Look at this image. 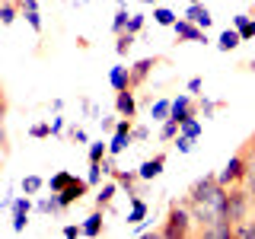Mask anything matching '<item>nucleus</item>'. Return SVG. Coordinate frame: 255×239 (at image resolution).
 Instances as JSON below:
<instances>
[{
    "label": "nucleus",
    "mask_w": 255,
    "mask_h": 239,
    "mask_svg": "<svg viewBox=\"0 0 255 239\" xmlns=\"http://www.w3.org/2000/svg\"><path fill=\"white\" fill-rule=\"evenodd\" d=\"M227 195H230V188L217 179V172H207L188 185L182 201L188 204L191 217H195V236H207V230L230 223L227 220Z\"/></svg>",
    "instance_id": "1"
},
{
    "label": "nucleus",
    "mask_w": 255,
    "mask_h": 239,
    "mask_svg": "<svg viewBox=\"0 0 255 239\" xmlns=\"http://www.w3.org/2000/svg\"><path fill=\"white\" fill-rule=\"evenodd\" d=\"M153 236H159V239H185V236H195V217H191L188 204L185 201H172L169 211H166V220L153 230Z\"/></svg>",
    "instance_id": "2"
},
{
    "label": "nucleus",
    "mask_w": 255,
    "mask_h": 239,
    "mask_svg": "<svg viewBox=\"0 0 255 239\" xmlns=\"http://www.w3.org/2000/svg\"><path fill=\"white\" fill-rule=\"evenodd\" d=\"M252 214H255V201H252L249 188H246V185H233L230 195H227V220L236 227V223L249 220Z\"/></svg>",
    "instance_id": "3"
},
{
    "label": "nucleus",
    "mask_w": 255,
    "mask_h": 239,
    "mask_svg": "<svg viewBox=\"0 0 255 239\" xmlns=\"http://www.w3.org/2000/svg\"><path fill=\"white\" fill-rule=\"evenodd\" d=\"M246 172H249V156H246V150L239 147L236 153L227 159V166L217 172V179H220L227 188H233V185H243V182H246Z\"/></svg>",
    "instance_id": "4"
},
{
    "label": "nucleus",
    "mask_w": 255,
    "mask_h": 239,
    "mask_svg": "<svg viewBox=\"0 0 255 239\" xmlns=\"http://www.w3.org/2000/svg\"><path fill=\"white\" fill-rule=\"evenodd\" d=\"M32 207H35V201H32V195H26V191L13 198V207H10V230H13L16 236H22V233H26Z\"/></svg>",
    "instance_id": "5"
},
{
    "label": "nucleus",
    "mask_w": 255,
    "mask_h": 239,
    "mask_svg": "<svg viewBox=\"0 0 255 239\" xmlns=\"http://www.w3.org/2000/svg\"><path fill=\"white\" fill-rule=\"evenodd\" d=\"M172 32H175V45H185V42H198V45H207L211 38H207V29H201V26H195V22L188 19H175V26H172Z\"/></svg>",
    "instance_id": "6"
},
{
    "label": "nucleus",
    "mask_w": 255,
    "mask_h": 239,
    "mask_svg": "<svg viewBox=\"0 0 255 239\" xmlns=\"http://www.w3.org/2000/svg\"><path fill=\"white\" fill-rule=\"evenodd\" d=\"M195 115H201V109H198V96H191V93H179L172 99V115L175 121H188V118H195Z\"/></svg>",
    "instance_id": "7"
},
{
    "label": "nucleus",
    "mask_w": 255,
    "mask_h": 239,
    "mask_svg": "<svg viewBox=\"0 0 255 239\" xmlns=\"http://www.w3.org/2000/svg\"><path fill=\"white\" fill-rule=\"evenodd\" d=\"M90 182H86V179H80V175H74V179H70L67 182V185H64L61 191H58V198H61V204L64 207H74L77 201H83V198L86 195H90Z\"/></svg>",
    "instance_id": "8"
},
{
    "label": "nucleus",
    "mask_w": 255,
    "mask_h": 239,
    "mask_svg": "<svg viewBox=\"0 0 255 239\" xmlns=\"http://www.w3.org/2000/svg\"><path fill=\"white\" fill-rule=\"evenodd\" d=\"M166 58H159V54H153V58H140V61H134L131 64V83H134V90H140L143 83L150 80V74L156 70V64H163Z\"/></svg>",
    "instance_id": "9"
},
{
    "label": "nucleus",
    "mask_w": 255,
    "mask_h": 239,
    "mask_svg": "<svg viewBox=\"0 0 255 239\" xmlns=\"http://www.w3.org/2000/svg\"><path fill=\"white\" fill-rule=\"evenodd\" d=\"M163 169H166V150H159V153L147 156V159H143V163L137 166V172H140V179H143V182L159 179V175H163Z\"/></svg>",
    "instance_id": "10"
},
{
    "label": "nucleus",
    "mask_w": 255,
    "mask_h": 239,
    "mask_svg": "<svg viewBox=\"0 0 255 239\" xmlns=\"http://www.w3.org/2000/svg\"><path fill=\"white\" fill-rule=\"evenodd\" d=\"M115 112L122 118H137V90L115 93Z\"/></svg>",
    "instance_id": "11"
},
{
    "label": "nucleus",
    "mask_w": 255,
    "mask_h": 239,
    "mask_svg": "<svg viewBox=\"0 0 255 239\" xmlns=\"http://www.w3.org/2000/svg\"><path fill=\"white\" fill-rule=\"evenodd\" d=\"M147 214H150V204L143 201L140 195H131V198H128V217H125V220L131 223V227L143 223V220H147Z\"/></svg>",
    "instance_id": "12"
},
{
    "label": "nucleus",
    "mask_w": 255,
    "mask_h": 239,
    "mask_svg": "<svg viewBox=\"0 0 255 239\" xmlns=\"http://www.w3.org/2000/svg\"><path fill=\"white\" fill-rule=\"evenodd\" d=\"M106 214H109V211H102V207H93V214L83 220V236L96 239V236L106 233Z\"/></svg>",
    "instance_id": "13"
},
{
    "label": "nucleus",
    "mask_w": 255,
    "mask_h": 239,
    "mask_svg": "<svg viewBox=\"0 0 255 239\" xmlns=\"http://www.w3.org/2000/svg\"><path fill=\"white\" fill-rule=\"evenodd\" d=\"M109 86H112L115 93L134 90V83H131V67H125V64H115V67L109 70Z\"/></svg>",
    "instance_id": "14"
},
{
    "label": "nucleus",
    "mask_w": 255,
    "mask_h": 239,
    "mask_svg": "<svg viewBox=\"0 0 255 239\" xmlns=\"http://www.w3.org/2000/svg\"><path fill=\"white\" fill-rule=\"evenodd\" d=\"M118 179L115 175H109V182H102L99 185V191H96V207H102V211H109L112 207V201H115V195H118Z\"/></svg>",
    "instance_id": "15"
},
{
    "label": "nucleus",
    "mask_w": 255,
    "mask_h": 239,
    "mask_svg": "<svg viewBox=\"0 0 255 239\" xmlns=\"http://www.w3.org/2000/svg\"><path fill=\"white\" fill-rule=\"evenodd\" d=\"M115 179H118V185H122L125 191H128V198H131V195H140V172L137 169H115Z\"/></svg>",
    "instance_id": "16"
},
{
    "label": "nucleus",
    "mask_w": 255,
    "mask_h": 239,
    "mask_svg": "<svg viewBox=\"0 0 255 239\" xmlns=\"http://www.w3.org/2000/svg\"><path fill=\"white\" fill-rule=\"evenodd\" d=\"M185 16L195 22V26H201V29H211V26H214V13L207 10L204 3H188V6H185Z\"/></svg>",
    "instance_id": "17"
},
{
    "label": "nucleus",
    "mask_w": 255,
    "mask_h": 239,
    "mask_svg": "<svg viewBox=\"0 0 255 239\" xmlns=\"http://www.w3.org/2000/svg\"><path fill=\"white\" fill-rule=\"evenodd\" d=\"M35 211H38V214H51V217H61V214L67 211V207L61 204L58 191H51V195H42V198L35 201Z\"/></svg>",
    "instance_id": "18"
},
{
    "label": "nucleus",
    "mask_w": 255,
    "mask_h": 239,
    "mask_svg": "<svg viewBox=\"0 0 255 239\" xmlns=\"http://www.w3.org/2000/svg\"><path fill=\"white\" fill-rule=\"evenodd\" d=\"M131 143H134V131H115L109 137V156H122Z\"/></svg>",
    "instance_id": "19"
},
{
    "label": "nucleus",
    "mask_w": 255,
    "mask_h": 239,
    "mask_svg": "<svg viewBox=\"0 0 255 239\" xmlns=\"http://www.w3.org/2000/svg\"><path fill=\"white\" fill-rule=\"evenodd\" d=\"M239 45H243V35H239V29H223V32H220V38H217V51L230 54V51H236Z\"/></svg>",
    "instance_id": "20"
},
{
    "label": "nucleus",
    "mask_w": 255,
    "mask_h": 239,
    "mask_svg": "<svg viewBox=\"0 0 255 239\" xmlns=\"http://www.w3.org/2000/svg\"><path fill=\"white\" fill-rule=\"evenodd\" d=\"M169 115H172V99H166V96H163V99H153V102H150V121L163 124Z\"/></svg>",
    "instance_id": "21"
},
{
    "label": "nucleus",
    "mask_w": 255,
    "mask_h": 239,
    "mask_svg": "<svg viewBox=\"0 0 255 239\" xmlns=\"http://www.w3.org/2000/svg\"><path fill=\"white\" fill-rule=\"evenodd\" d=\"M19 13H22L19 0H0V22H3V26H13Z\"/></svg>",
    "instance_id": "22"
},
{
    "label": "nucleus",
    "mask_w": 255,
    "mask_h": 239,
    "mask_svg": "<svg viewBox=\"0 0 255 239\" xmlns=\"http://www.w3.org/2000/svg\"><path fill=\"white\" fill-rule=\"evenodd\" d=\"M109 156V140H90L86 147V163H102Z\"/></svg>",
    "instance_id": "23"
},
{
    "label": "nucleus",
    "mask_w": 255,
    "mask_h": 239,
    "mask_svg": "<svg viewBox=\"0 0 255 239\" xmlns=\"http://www.w3.org/2000/svg\"><path fill=\"white\" fill-rule=\"evenodd\" d=\"M137 45V35H134V32H122V35H115V54L118 58H125V54H131V48Z\"/></svg>",
    "instance_id": "24"
},
{
    "label": "nucleus",
    "mask_w": 255,
    "mask_h": 239,
    "mask_svg": "<svg viewBox=\"0 0 255 239\" xmlns=\"http://www.w3.org/2000/svg\"><path fill=\"white\" fill-rule=\"evenodd\" d=\"M179 134H182V124L175 121V118H166V121L159 124V140H163V143H172Z\"/></svg>",
    "instance_id": "25"
},
{
    "label": "nucleus",
    "mask_w": 255,
    "mask_h": 239,
    "mask_svg": "<svg viewBox=\"0 0 255 239\" xmlns=\"http://www.w3.org/2000/svg\"><path fill=\"white\" fill-rule=\"evenodd\" d=\"M48 185V182L42 179V175H22V182H19V191H26V195H32V198H35L38 195V191H42Z\"/></svg>",
    "instance_id": "26"
},
{
    "label": "nucleus",
    "mask_w": 255,
    "mask_h": 239,
    "mask_svg": "<svg viewBox=\"0 0 255 239\" xmlns=\"http://www.w3.org/2000/svg\"><path fill=\"white\" fill-rule=\"evenodd\" d=\"M153 22H156V26H175V13L169 10V6H163V3H156L153 6Z\"/></svg>",
    "instance_id": "27"
},
{
    "label": "nucleus",
    "mask_w": 255,
    "mask_h": 239,
    "mask_svg": "<svg viewBox=\"0 0 255 239\" xmlns=\"http://www.w3.org/2000/svg\"><path fill=\"white\" fill-rule=\"evenodd\" d=\"M67 140L77 143V147H90V134H86L83 124H70L67 127Z\"/></svg>",
    "instance_id": "28"
},
{
    "label": "nucleus",
    "mask_w": 255,
    "mask_h": 239,
    "mask_svg": "<svg viewBox=\"0 0 255 239\" xmlns=\"http://www.w3.org/2000/svg\"><path fill=\"white\" fill-rule=\"evenodd\" d=\"M128 19H131L128 6H118V10H115V19H112V35H122V32L128 29Z\"/></svg>",
    "instance_id": "29"
},
{
    "label": "nucleus",
    "mask_w": 255,
    "mask_h": 239,
    "mask_svg": "<svg viewBox=\"0 0 255 239\" xmlns=\"http://www.w3.org/2000/svg\"><path fill=\"white\" fill-rule=\"evenodd\" d=\"M223 106H227V102H217V99H204V96H198V109H201L204 118H214Z\"/></svg>",
    "instance_id": "30"
},
{
    "label": "nucleus",
    "mask_w": 255,
    "mask_h": 239,
    "mask_svg": "<svg viewBox=\"0 0 255 239\" xmlns=\"http://www.w3.org/2000/svg\"><path fill=\"white\" fill-rule=\"evenodd\" d=\"M29 137H32V140H48V137H54L51 121H35V124L29 127Z\"/></svg>",
    "instance_id": "31"
},
{
    "label": "nucleus",
    "mask_w": 255,
    "mask_h": 239,
    "mask_svg": "<svg viewBox=\"0 0 255 239\" xmlns=\"http://www.w3.org/2000/svg\"><path fill=\"white\" fill-rule=\"evenodd\" d=\"M102 179H109L106 166H102V163H90V172H86V182H90L93 188H99V185H102Z\"/></svg>",
    "instance_id": "32"
},
{
    "label": "nucleus",
    "mask_w": 255,
    "mask_h": 239,
    "mask_svg": "<svg viewBox=\"0 0 255 239\" xmlns=\"http://www.w3.org/2000/svg\"><path fill=\"white\" fill-rule=\"evenodd\" d=\"M201 131H204V124H201V118H188V121H182V134H185V137H191V140H198L201 137Z\"/></svg>",
    "instance_id": "33"
},
{
    "label": "nucleus",
    "mask_w": 255,
    "mask_h": 239,
    "mask_svg": "<svg viewBox=\"0 0 255 239\" xmlns=\"http://www.w3.org/2000/svg\"><path fill=\"white\" fill-rule=\"evenodd\" d=\"M70 179H74V172H67V169H58V172L51 175V179H48V188H51V191H61V188L67 185Z\"/></svg>",
    "instance_id": "34"
},
{
    "label": "nucleus",
    "mask_w": 255,
    "mask_h": 239,
    "mask_svg": "<svg viewBox=\"0 0 255 239\" xmlns=\"http://www.w3.org/2000/svg\"><path fill=\"white\" fill-rule=\"evenodd\" d=\"M22 16H26V22L32 26L35 35H42V32H45V22H42V13H38V10H22Z\"/></svg>",
    "instance_id": "35"
},
{
    "label": "nucleus",
    "mask_w": 255,
    "mask_h": 239,
    "mask_svg": "<svg viewBox=\"0 0 255 239\" xmlns=\"http://www.w3.org/2000/svg\"><path fill=\"white\" fill-rule=\"evenodd\" d=\"M172 147L179 150L182 156H185V153H191V150H195V140H191V137H185V134H179V137L172 140Z\"/></svg>",
    "instance_id": "36"
},
{
    "label": "nucleus",
    "mask_w": 255,
    "mask_h": 239,
    "mask_svg": "<svg viewBox=\"0 0 255 239\" xmlns=\"http://www.w3.org/2000/svg\"><path fill=\"white\" fill-rule=\"evenodd\" d=\"M143 22H147V16H143V13H131V19H128V32L140 35V32H143Z\"/></svg>",
    "instance_id": "37"
},
{
    "label": "nucleus",
    "mask_w": 255,
    "mask_h": 239,
    "mask_svg": "<svg viewBox=\"0 0 255 239\" xmlns=\"http://www.w3.org/2000/svg\"><path fill=\"white\" fill-rule=\"evenodd\" d=\"M80 106H83V112H86V115L93 118V121H99V118H102V109L96 106L93 99H86V96H83V99H80Z\"/></svg>",
    "instance_id": "38"
},
{
    "label": "nucleus",
    "mask_w": 255,
    "mask_h": 239,
    "mask_svg": "<svg viewBox=\"0 0 255 239\" xmlns=\"http://www.w3.org/2000/svg\"><path fill=\"white\" fill-rule=\"evenodd\" d=\"M118 118H122L118 112H115V115H102V118H99V127H102V134H115V124H118Z\"/></svg>",
    "instance_id": "39"
},
{
    "label": "nucleus",
    "mask_w": 255,
    "mask_h": 239,
    "mask_svg": "<svg viewBox=\"0 0 255 239\" xmlns=\"http://www.w3.org/2000/svg\"><path fill=\"white\" fill-rule=\"evenodd\" d=\"M61 233H64V239H77V236H83V223H67Z\"/></svg>",
    "instance_id": "40"
},
{
    "label": "nucleus",
    "mask_w": 255,
    "mask_h": 239,
    "mask_svg": "<svg viewBox=\"0 0 255 239\" xmlns=\"http://www.w3.org/2000/svg\"><path fill=\"white\" fill-rule=\"evenodd\" d=\"M150 140V127L147 124H134V143H147Z\"/></svg>",
    "instance_id": "41"
},
{
    "label": "nucleus",
    "mask_w": 255,
    "mask_h": 239,
    "mask_svg": "<svg viewBox=\"0 0 255 239\" xmlns=\"http://www.w3.org/2000/svg\"><path fill=\"white\" fill-rule=\"evenodd\" d=\"M185 90H188L191 96H201V90H204V80H201V77H191L188 83H185Z\"/></svg>",
    "instance_id": "42"
},
{
    "label": "nucleus",
    "mask_w": 255,
    "mask_h": 239,
    "mask_svg": "<svg viewBox=\"0 0 255 239\" xmlns=\"http://www.w3.org/2000/svg\"><path fill=\"white\" fill-rule=\"evenodd\" d=\"M64 124H67V121H64V115H61V112H54V118H51V131H54V137H61V134H64Z\"/></svg>",
    "instance_id": "43"
},
{
    "label": "nucleus",
    "mask_w": 255,
    "mask_h": 239,
    "mask_svg": "<svg viewBox=\"0 0 255 239\" xmlns=\"http://www.w3.org/2000/svg\"><path fill=\"white\" fill-rule=\"evenodd\" d=\"M239 35H243V42H252V38H255V16H252L249 22H246L243 29H239Z\"/></svg>",
    "instance_id": "44"
},
{
    "label": "nucleus",
    "mask_w": 255,
    "mask_h": 239,
    "mask_svg": "<svg viewBox=\"0 0 255 239\" xmlns=\"http://www.w3.org/2000/svg\"><path fill=\"white\" fill-rule=\"evenodd\" d=\"M249 19H252V13H236V16H233V29H243Z\"/></svg>",
    "instance_id": "45"
},
{
    "label": "nucleus",
    "mask_w": 255,
    "mask_h": 239,
    "mask_svg": "<svg viewBox=\"0 0 255 239\" xmlns=\"http://www.w3.org/2000/svg\"><path fill=\"white\" fill-rule=\"evenodd\" d=\"M77 48H80V51H86V48H90V38H83V35H77Z\"/></svg>",
    "instance_id": "46"
},
{
    "label": "nucleus",
    "mask_w": 255,
    "mask_h": 239,
    "mask_svg": "<svg viewBox=\"0 0 255 239\" xmlns=\"http://www.w3.org/2000/svg\"><path fill=\"white\" fill-rule=\"evenodd\" d=\"M140 3H153L156 6V3H163V0H140Z\"/></svg>",
    "instance_id": "47"
},
{
    "label": "nucleus",
    "mask_w": 255,
    "mask_h": 239,
    "mask_svg": "<svg viewBox=\"0 0 255 239\" xmlns=\"http://www.w3.org/2000/svg\"><path fill=\"white\" fill-rule=\"evenodd\" d=\"M115 3H118V6H128V0H115Z\"/></svg>",
    "instance_id": "48"
},
{
    "label": "nucleus",
    "mask_w": 255,
    "mask_h": 239,
    "mask_svg": "<svg viewBox=\"0 0 255 239\" xmlns=\"http://www.w3.org/2000/svg\"><path fill=\"white\" fill-rule=\"evenodd\" d=\"M188 3H204V0H188Z\"/></svg>",
    "instance_id": "49"
}]
</instances>
